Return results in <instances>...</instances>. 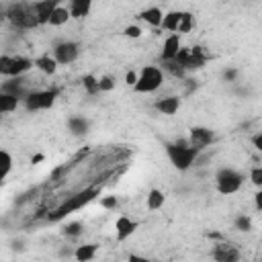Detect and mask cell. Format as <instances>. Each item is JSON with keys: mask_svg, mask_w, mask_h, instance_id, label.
Returning <instances> with one entry per match:
<instances>
[{"mask_svg": "<svg viewBox=\"0 0 262 262\" xmlns=\"http://www.w3.org/2000/svg\"><path fill=\"white\" fill-rule=\"evenodd\" d=\"M233 225H235L237 231H250L252 229V219L248 215H237L235 221H233Z\"/></svg>", "mask_w": 262, "mask_h": 262, "instance_id": "cell-31", "label": "cell"}, {"mask_svg": "<svg viewBox=\"0 0 262 262\" xmlns=\"http://www.w3.org/2000/svg\"><path fill=\"white\" fill-rule=\"evenodd\" d=\"M244 176L233 168H221L215 176V188L219 194H233L242 188Z\"/></svg>", "mask_w": 262, "mask_h": 262, "instance_id": "cell-6", "label": "cell"}, {"mask_svg": "<svg viewBox=\"0 0 262 262\" xmlns=\"http://www.w3.org/2000/svg\"><path fill=\"white\" fill-rule=\"evenodd\" d=\"M100 205H102L104 209H117V207H119V199H117V196H102V199H100Z\"/></svg>", "mask_w": 262, "mask_h": 262, "instance_id": "cell-35", "label": "cell"}, {"mask_svg": "<svg viewBox=\"0 0 262 262\" xmlns=\"http://www.w3.org/2000/svg\"><path fill=\"white\" fill-rule=\"evenodd\" d=\"M176 59H178V61L184 66V70L188 72V70H199V68H203L205 61H207V55L203 53L201 47H180Z\"/></svg>", "mask_w": 262, "mask_h": 262, "instance_id": "cell-7", "label": "cell"}, {"mask_svg": "<svg viewBox=\"0 0 262 262\" xmlns=\"http://www.w3.org/2000/svg\"><path fill=\"white\" fill-rule=\"evenodd\" d=\"M82 229H84V225H82V221H70V223H66L63 225V235L66 237H72V239H76V237H80L82 235Z\"/></svg>", "mask_w": 262, "mask_h": 262, "instance_id": "cell-29", "label": "cell"}, {"mask_svg": "<svg viewBox=\"0 0 262 262\" xmlns=\"http://www.w3.org/2000/svg\"><path fill=\"white\" fill-rule=\"evenodd\" d=\"M35 68H37L41 74H45V76H55V74H57V68H59V61H57L53 55L43 53V55L35 57Z\"/></svg>", "mask_w": 262, "mask_h": 262, "instance_id": "cell-16", "label": "cell"}, {"mask_svg": "<svg viewBox=\"0 0 262 262\" xmlns=\"http://www.w3.org/2000/svg\"><path fill=\"white\" fill-rule=\"evenodd\" d=\"M180 104H182L180 96H176V94H170V96H162V98H158V100L154 102V108H156L160 115L172 117V115H176V113H178Z\"/></svg>", "mask_w": 262, "mask_h": 262, "instance_id": "cell-11", "label": "cell"}, {"mask_svg": "<svg viewBox=\"0 0 262 262\" xmlns=\"http://www.w3.org/2000/svg\"><path fill=\"white\" fill-rule=\"evenodd\" d=\"M162 84H164V70L158 66H145V68H141L137 84L133 86V90L137 94H151Z\"/></svg>", "mask_w": 262, "mask_h": 262, "instance_id": "cell-4", "label": "cell"}, {"mask_svg": "<svg viewBox=\"0 0 262 262\" xmlns=\"http://www.w3.org/2000/svg\"><path fill=\"white\" fill-rule=\"evenodd\" d=\"M235 76H237V70H225V72H223V78H225V80H231V82H233Z\"/></svg>", "mask_w": 262, "mask_h": 262, "instance_id": "cell-39", "label": "cell"}, {"mask_svg": "<svg viewBox=\"0 0 262 262\" xmlns=\"http://www.w3.org/2000/svg\"><path fill=\"white\" fill-rule=\"evenodd\" d=\"M180 33H170L162 45V59H174L180 51Z\"/></svg>", "mask_w": 262, "mask_h": 262, "instance_id": "cell-15", "label": "cell"}, {"mask_svg": "<svg viewBox=\"0 0 262 262\" xmlns=\"http://www.w3.org/2000/svg\"><path fill=\"white\" fill-rule=\"evenodd\" d=\"M68 131L72 135H76V137H82V135H86L90 131V121L86 117H82V115L70 117L68 119Z\"/></svg>", "mask_w": 262, "mask_h": 262, "instance_id": "cell-19", "label": "cell"}, {"mask_svg": "<svg viewBox=\"0 0 262 262\" xmlns=\"http://www.w3.org/2000/svg\"><path fill=\"white\" fill-rule=\"evenodd\" d=\"M59 96V90L57 88H43V90H31L25 98H23V104L29 113H37V111H49L55 100Z\"/></svg>", "mask_w": 262, "mask_h": 262, "instance_id": "cell-3", "label": "cell"}, {"mask_svg": "<svg viewBox=\"0 0 262 262\" xmlns=\"http://www.w3.org/2000/svg\"><path fill=\"white\" fill-rule=\"evenodd\" d=\"M31 68H35V59H29L25 55H2L0 57V74L4 78L25 76Z\"/></svg>", "mask_w": 262, "mask_h": 262, "instance_id": "cell-5", "label": "cell"}, {"mask_svg": "<svg viewBox=\"0 0 262 262\" xmlns=\"http://www.w3.org/2000/svg\"><path fill=\"white\" fill-rule=\"evenodd\" d=\"M92 190H88V192H84V194H80V196H74V199H70L63 207H59L57 209V213L53 215L55 219H59V217H63V215H70L72 211H76V209H80V207H84L88 201H92Z\"/></svg>", "mask_w": 262, "mask_h": 262, "instance_id": "cell-12", "label": "cell"}, {"mask_svg": "<svg viewBox=\"0 0 262 262\" xmlns=\"http://www.w3.org/2000/svg\"><path fill=\"white\" fill-rule=\"evenodd\" d=\"M166 154H168V160L172 162V166L176 170H188L196 156H199V149L190 145L188 139H178V141H172V143H166Z\"/></svg>", "mask_w": 262, "mask_h": 262, "instance_id": "cell-2", "label": "cell"}, {"mask_svg": "<svg viewBox=\"0 0 262 262\" xmlns=\"http://www.w3.org/2000/svg\"><path fill=\"white\" fill-rule=\"evenodd\" d=\"M70 18H72L70 6L57 4V8L53 10V14H51V18H49V25H51V27H63L66 23H70Z\"/></svg>", "mask_w": 262, "mask_h": 262, "instance_id": "cell-23", "label": "cell"}, {"mask_svg": "<svg viewBox=\"0 0 262 262\" xmlns=\"http://www.w3.org/2000/svg\"><path fill=\"white\" fill-rule=\"evenodd\" d=\"M213 258L219 262H235L239 260V250L231 244H219L213 248Z\"/></svg>", "mask_w": 262, "mask_h": 262, "instance_id": "cell-14", "label": "cell"}, {"mask_svg": "<svg viewBox=\"0 0 262 262\" xmlns=\"http://www.w3.org/2000/svg\"><path fill=\"white\" fill-rule=\"evenodd\" d=\"M192 25H194L192 12H186V10H182V18H180V25H178V33H180V35H182V33H190Z\"/></svg>", "mask_w": 262, "mask_h": 262, "instance_id": "cell-30", "label": "cell"}, {"mask_svg": "<svg viewBox=\"0 0 262 262\" xmlns=\"http://www.w3.org/2000/svg\"><path fill=\"white\" fill-rule=\"evenodd\" d=\"M2 92H10V94H16V96L25 98L31 90H27V84H25L23 76H14V78H8L6 82H2Z\"/></svg>", "mask_w": 262, "mask_h": 262, "instance_id": "cell-17", "label": "cell"}, {"mask_svg": "<svg viewBox=\"0 0 262 262\" xmlns=\"http://www.w3.org/2000/svg\"><path fill=\"white\" fill-rule=\"evenodd\" d=\"M164 14H166V12H164L160 6H149V8H145V10L139 12V18H141L143 23H147L149 27H162Z\"/></svg>", "mask_w": 262, "mask_h": 262, "instance_id": "cell-18", "label": "cell"}, {"mask_svg": "<svg viewBox=\"0 0 262 262\" xmlns=\"http://www.w3.org/2000/svg\"><path fill=\"white\" fill-rule=\"evenodd\" d=\"M250 182L258 188H262V166H256L250 170Z\"/></svg>", "mask_w": 262, "mask_h": 262, "instance_id": "cell-33", "label": "cell"}, {"mask_svg": "<svg viewBox=\"0 0 262 262\" xmlns=\"http://www.w3.org/2000/svg\"><path fill=\"white\" fill-rule=\"evenodd\" d=\"M252 145L262 154V131H260V133H256V135H252Z\"/></svg>", "mask_w": 262, "mask_h": 262, "instance_id": "cell-37", "label": "cell"}, {"mask_svg": "<svg viewBox=\"0 0 262 262\" xmlns=\"http://www.w3.org/2000/svg\"><path fill=\"white\" fill-rule=\"evenodd\" d=\"M80 55V45L76 41H59L53 47V57L59 61V66H68L74 63Z\"/></svg>", "mask_w": 262, "mask_h": 262, "instance_id": "cell-8", "label": "cell"}, {"mask_svg": "<svg viewBox=\"0 0 262 262\" xmlns=\"http://www.w3.org/2000/svg\"><path fill=\"white\" fill-rule=\"evenodd\" d=\"M162 70H164L166 74L174 76V78H184V76H186L184 66H182L176 57H174V59H162Z\"/></svg>", "mask_w": 262, "mask_h": 262, "instance_id": "cell-24", "label": "cell"}, {"mask_svg": "<svg viewBox=\"0 0 262 262\" xmlns=\"http://www.w3.org/2000/svg\"><path fill=\"white\" fill-rule=\"evenodd\" d=\"M20 96L16 94H10V92H0V113L2 115H8L12 111H16V106L20 104Z\"/></svg>", "mask_w": 262, "mask_h": 262, "instance_id": "cell-21", "label": "cell"}, {"mask_svg": "<svg viewBox=\"0 0 262 262\" xmlns=\"http://www.w3.org/2000/svg\"><path fill=\"white\" fill-rule=\"evenodd\" d=\"M98 252V246L96 244H82V246H76L74 250V258L80 260V262H86V260H92Z\"/></svg>", "mask_w": 262, "mask_h": 262, "instance_id": "cell-25", "label": "cell"}, {"mask_svg": "<svg viewBox=\"0 0 262 262\" xmlns=\"http://www.w3.org/2000/svg\"><path fill=\"white\" fill-rule=\"evenodd\" d=\"M180 18H182V10H170L164 14V23L162 27L170 33H178V25H180Z\"/></svg>", "mask_w": 262, "mask_h": 262, "instance_id": "cell-26", "label": "cell"}, {"mask_svg": "<svg viewBox=\"0 0 262 262\" xmlns=\"http://www.w3.org/2000/svg\"><path fill=\"white\" fill-rule=\"evenodd\" d=\"M92 10V0H70L72 18H86Z\"/></svg>", "mask_w": 262, "mask_h": 262, "instance_id": "cell-20", "label": "cell"}, {"mask_svg": "<svg viewBox=\"0 0 262 262\" xmlns=\"http://www.w3.org/2000/svg\"><path fill=\"white\" fill-rule=\"evenodd\" d=\"M137 78H139V72H135V70H129V72L125 74V84H127L129 88H133V86L137 84Z\"/></svg>", "mask_w": 262, "mask_h": 262, "instance_id": "cell-36", "label": "cell"}, {"mask_svg": "<svg viewBox=\"0 0 262 262\" xmlns=\"http://www.w3.org/2000/svg\"><path fill=\"white\" fill-rule=\"evenodd\" d=\"M254 205L258 211H262V188H258V192L254 194Z\"/></svg>", "mask_w": 262, "mask_h": 262, "instance_id": "cell-38", "label": "cell"}, {"mask_svg": "<svg viewBox=\"0 0 262 262\" xmlns=\"http://www.w3.org/2000/svg\"><path fill=\"white\" fill-rule=\"evenodd\" d=\"M188 141H190L192 147H196L199 151H203L205 147H209L215 141V135L207 127H192L190 133H188Z\"/></svg>", "mask_w": 262, "mask_h": 262, "instance_id": "cell-9", "label": "cell"}, {"mask_svg": "<svg viewBox=\"0 0 262 262\" xmlns=\"http://www.w3.org/2000/svg\"><path fill=\"white\" fill-rule=\"evenodd\" d=\"M164 203H166L164 190H160V188H149L147 199H145V207H147L149 211H160V209L164 207Z\"/></svg>", "mask_w": 262, "mask_h": 262, "instance_id": "cell-22", "label": "cell"}, {"mask_svg": "<svg viewBox=\"0 0 262 262\" xmlns=\"http://www.w3.org/2000/svg\"><path fill=\"white\" fill-rule=\"evenodd\" d=\"M57 4H61L59 0H39L35 2V12L39 18V25H49V18L53 14V10L57 8Z\"/></svg>", "mask_w": 262, "mask_h": 262, "instance_id": "cell-13", "label": "cell"}, {"mask_svg": "<svg viewBox=\"0 0 262 262\" xmlns=\"http://www.w3.org/2000/svg\"><path fill=\"white\" fill-rule=\"evenodd\" d=\"M137 227H139V223H137L135 219H131L129 215H119V217L115 219V235H117L119 242L129 239V237L137 231Z\"/></svg>", "mask_w": 262, "mask_h": 262, "instance_id": "cell-10", "label": "cell"}, {"mask_svg": "<svg viewBox=\"0 0 262 262\" xmlns=\"http://www.w3.org/2000/svg\"><path fill=\"white\" fill-rule=\"evenodd\" d=\"M6 20L20 31H31L35 27H39V18L35 12V4H27V2H12L6 12H4Z\"/></svg>", "mask_w": 262, "mask_h": 262, "instance_id": "cell-1", "label": "cell"}, {"mask_svg": "<svg viewBox=\"0 0 262 262\" xmlns=\"http://www.w3.org/2000/svg\"><path fill=\"white\" fill-rule=\"evenodd\" d=\"M115 78L113 76H100L98 78V86H100V92H111L115 90Z\"/></svg>", "mask_w": 262, "mask_h": 262, "instance_id": "cell-32", "label": "cell"}, {"mask_svg": "<svg viewBox=\"0 0 262 262\" xmlns=\"http://www.w3.org/2000/svg\"><path fill=\"white\" fill-rule=\"evenodd\" d=\"M10 170H12V156L8 149H0V178L6 180Z\"/></svg>", "mask_w": 262, "mask_h": 262, "instance_id": "cell-27", "label": "cell"}, {"mask_svg": "<svg viewBox=\"0 0 262 262\" xmlns=\"http://www.w3.org/2000/svg\"><path fill=\"white\" fill-rule=\"evenodd\" d=\"M82 86H84L86 94H90V96H94V94H98V92H100V86H98V78H96V76H92V74H86V76H82Z\"/></svg>", "mask_w": 262, "mask_h": 262, "instance_id": "cell-28", "label": "cell"}, {"mask_svg": "<svg viewBox=\"0 0 262 262\" xmlns=\"http://www.w3.org/2000/svg\"><path fill=\"white\" fill-rule=\"evenodd\" d=\"M123 33H125V37H129V39H139V37L143 35L141 27H137V25H129V27H125Z\"/></svg>", "mask_w": 262, "mask_h": 262, "instance_id": "cell-34", "label": "cell"}]
</instances>
